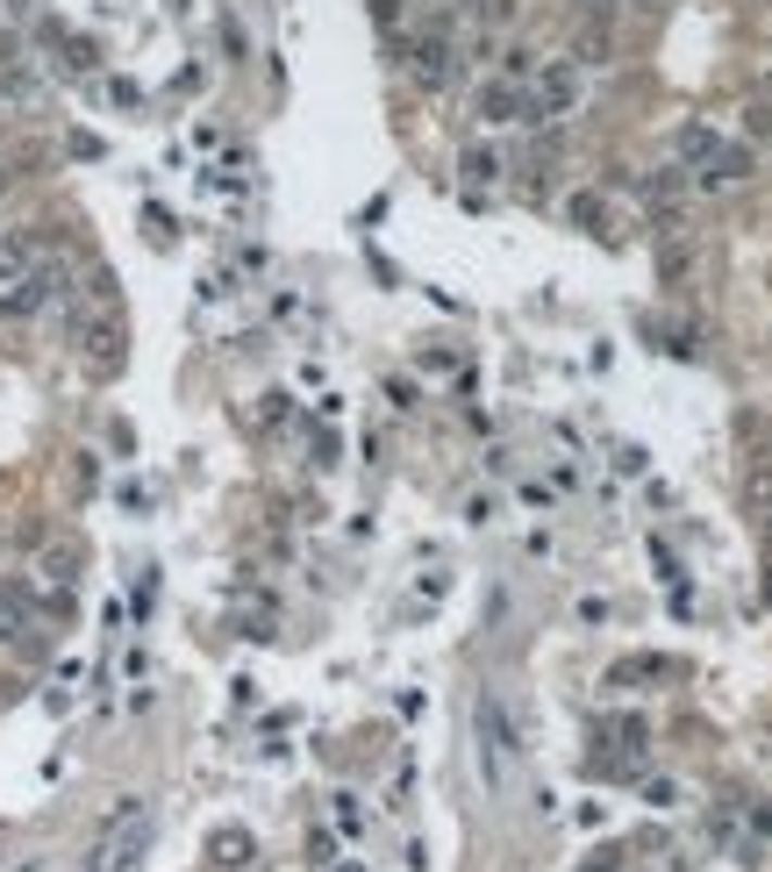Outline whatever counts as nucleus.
I'll return each mask as SVG.
<instances>
[{
    "label": "nucleus",
    "instance_id": "nucleus-1",
    "mask_svg": "<svg viewBox=\"0 0 772 872\" xmlns=\"http://www.w3.org/2000/svg\"><path fill=\"white\" fill-rule=\"evenodd\" d=\"M472 736H480V772H486V787H508L515 766H522V751H530V736L515 730L508 694H494V686H486L480 702H472Z\"/></svg>",
    "mask_w": 772,
    "mask_h": 872
},
{
    "label": "nucleus",
    "instance_id": "nucleus-2",
    "mask_svg": "<svg viewBox=\"0 0 772 872\" xmlns=\"http://www.w3.org/2000/svg\"><path fill=\"white\" fill-rule=\"evenodd\" d=\"M530 122H566V115H580V65L572 58H544V72L530 79Z\"/></svg>",
    "mask_w": 772,
    "mask_h": 872
},
{
    "label": "nucleus",
    "instance_id": "nucleus-3",
    "mask_svg": "<svg viewBox=\"0 0 772 872\" xmlns=\"http://www.w3.org/2000/svg\"><path fill=\"white\" fill-rule=\"evenodd\" d=\"M401 65H408L415 93H444V86L458 79V51H451V36H422V43H408Z\"/></svg>",
    "mask_w": 772,
    "mask_h": 872
},
{
    "label": "nucleus",
    "instance_id": "nucleus-4",
    "mask_svg": "<svg viewBox=\"0 0 772 872\" xmlns=\"http://www.w3.org/2000/svg\"><path fill=\"white\" fill-rule=\"evenodd\" d=\"M472 115H480L486 129H508V122H530V101H522V86L494 79V86H480V101H472Z\"/></svg>",
    "mask_w": 772,
    "mask_h": 872
},
{
    "label": "nucleus",
    "instance_id": "nucleus-5",
    "mask_svg": "<svg viewBox=\"0 0 772 872\" xmlns=\"http://www.w3.org/2000/svg\"><path fill=\"white\" fill-rule=\"evenodd\" d=\"M744 179H751V151H744V143H722V151L701 165V179H694V187H701V193H722V187H744Z\"/></svg>",
    "mask_w": 772,
    "mask_h": 872
},
{
    "label": "nucleus",
    "instance_id": "nucleus-6",
    "mask_svg": "<svg viewBox=\"0 0 772 872\" xmlns=\"http://www.w3.org/2000/svg\"><path fill=\"white\" fill-rule=\"evenodd\" d=\"M644 680H672V658H658V650H636V658L608 666V686H616V694H636Z\"/></svg>",
    "mask_w": 772,
    "mask_h": 872
},
{
    "label": "nucleus",
    "instance_id": "nucleus-7",
    "mask_svg": "<svg viewBox=\"0 0 772 872\" xmlns=\"http://www.w3.org/2000/svg\"><path fill=\"white\" fill-rule=\"evenodd\" d=\"M672 151H680V165H694V172H701L708 157L722 151V137H716V129H708V122H686L680 137H672Z\"/></svg>",
    "mask_w": 772,
    "mask_h": 872
},
{
    "label": "nucleus",
    "instance_id": "nucleus-8",
    "mask_svg": "<svg viewBox=\"0 0 772 872\" xmlns=\"http://www.w3.org/2000/svg\"><path fill=\"white\" fill-rule=\"evenodd\" d=\"M536 72H544V51H530V43H508V51H501V79L508 86L536 79Z\"/></svg>",
    "mask_w": 772,
    "mask_h": 872
},
{
    "label": "nucleus",
    "instance_id": "nucleus-9",
    "mask_svg": "<svg viewBox=\"0 0 772 872\" xmlns=\"http://www.w3.org/2000/svg\"><path fill=\"white\" fill-rule=\"evenodd\" d=\"M458 172H465V187L480 193V187H494V179H501L508 165H501V151H465V157H458Z\"/></svg>",
    "mask_w": 772,
    "mask_h": 872
},
{
    "label": "nucleus",
    "instance_id": "nucleus-10",
    "mask_svg": "<svg viewBox=\"0 0 772 872\" xmlns=\"http://www.w3.org/2000/svg\"><path fill=\"white\" fill-rule=\"evenodd\" d=\"M243 858H251V837H243V830H223V837H215V865H243Z\"/></svg>",
    "mask_w": 772,
    "mask_h": 872
},
{
    "label": "nucleus",
    "instance_id": "nucleus-11",
    "mask_svg": "<svg viewBox=\"0 0 772 872\" xmlns=\"http://www.w3.org/2000/svg\"><path fill=\"white\" fill-rule=\"evenodd\" d=\"M744 830L751 844H772V801H744Z\"/></svg>",
    "mask_w": 772,
    "mask_h": 872
},
{
    "label": "nucleus",
    "instance_id": "nucleus-12",
    "mask_svg": "<svg viewBox=\"0 0 772 872\" xmlns=\"http://www.w3.org/2000/svg\"><path fill=\"white\" fill-rule=\"evenodd\" d=\"M744 501H751V508H758V515H765V508H772V465H758V472H751V479H744Z\"/></svg>",
    "mask_w": 772,
    "mask_h": 872
},
{
    "label": "nucleus",
    "instance_id": "nucleus-13",
    "mask_svg": "<svg viewBox=\"0 0 772 872\" xmlns=\"http://www.w3.org/2000/svg\"><path fill=\"white\" fill-rule=\"evenodd\" d=\"M566 215H572L580 229H594V223H600V193H572V201H566Z\"/></svg>",
    "mask_w": 772,
    "mask_h": 872
},
{
    "label": "nucleus",
    "instance_id": "nucleus-14",
    "mask_svg": "<svg viewBox=\"0 0 772 872\" xmlns=\"http://www.w3.org/2000/svg\"><path fill=\"white\" fill-rule=\"evenodd\" d=\"M472 15H480V22H501V29H508L522 8H515V0H472Z\"/></svg>",
    "mask_w": 772,
    "mask_h": 872
},
{
    "label": "nucleus",
    "instance_id": "nucleus-15",
    "mask_svg": "<svg viewBox=\"0 0 772 872\" xmlns=\"http://www.w3.org/2000/svg\"><path fill=\"white\" fill-rule=\"evenodd\" d=\"M744 129H751V137H772V101H758V108H744Z\"/></svg>",
    "mask_w": 772,
    "mask_h": 872
},
{
    "label": "nucleus",
    "instance_id": "nucleus-16",
    "mask_svg": "<svg viewBox=\"0 0 772 872\" xmlns=\"http://www.w3.org/2000/svg\"><path fill=\"white\" fill-rule=\"evenodd\" d=\"M644 801H651V808H672V801H680V787H672V780H644Z\"/></svg>",
    "mask_w": 772,
    "mask_h": 872
},
{
    "label": "nucleus",
    "instance_id": "nucleus-17",
    "mask_svg": "<svg viewBox=\"0 0 772 872\" xmlns=\"http://www.w3.org/2000/svg\"><path fill=\"white\" fill-rule=\"evenodd\" d=\"M337 822H343V830H358V822H365V808H358V794H337Z\"/></svg>",
    "mask_w": 772,
    "mask_h": 872
},
{
    "label": "nucleus",
    "instance_id": "nucleus-18",
    "mask_svg": "<svg viewBox=\"0 0 772 872\" xmlns=\"http://www.w3.org/2000/svg\"><path fill=\"white\" fill-rule=\"evenodd\" d=\"M372 22H379V29H394V36H401V0H372Z\"/></svg>",
    "mask_w": 772,
    "mask_h": 872
},
{
    "label": "nucleus",
    "instance_id": "nucleus-19",
    "mask_svg": "<svg viewBox=\"0 0 772 872\" xmlns=\"http://www.w3.org/2000/svg\"><path fill=\"white\" fill-rule=\"evenodd\" d=\"M658 273H666V279H680V273H686V243H672V251H658Z\"/></svg>",
    "mask_w": 772,
    "mask_h": 872
},
{
    "label": "nucleus",
    "instance_id": "nucleus-20",
    "mask_svg": "<svg viewBox=\"0 0 772 872\" xmlns=\"http://www.w3.org/2000/svg\"><path fill=\"white\" fill-rule=\"evenodd\" d=\"M580 622H608V601H600V594H580Z\"/></svg>",
    "mask_w": 772,
    "mask_h": 872
},
{
    "label": "nucleus",
    "instance_id": "nucleus-21",
    "mask_svg": "<svg viewBox=\"0 0 772 872\" xmlns=\"http://www.w3.org/2000/svg\"><path fill=\"white\" fill-rule=\"evenodd\" d=\"M580 872H622V858H616V851H600V858H586Z\"/></svg>",
    "mask_w": 772,
    "mask_h": 872
},
{
    "label": "nucleus",
    "instance_id": "nucleus-22",
    "mask_svg": "<svg viewBox=\"0 0 772 872\" xmlns=\"http://www.w3.org/2000/svg\"><path fill=\"white\" fill-rule=\"evenodd\" d=\"M765 551H772V508H765Z\"/></svg>",
    "mask_w": 772,
    "mask_h": 872
},
{
    "label": "nucleus",
    "instance_id": "nucleus-23",
    "mask_svg": "<svg viewBox=\"0 0 772 872\" xmlns=\"http://www.w3.org/2000/svg\"><path fill=\"white\" fill-rule=\"evenodd\" d=\"M337 872H365V865H337Z\"/></svg>",
    "mask_w": 772,
    "mask_h": 872
}]
</instances>
